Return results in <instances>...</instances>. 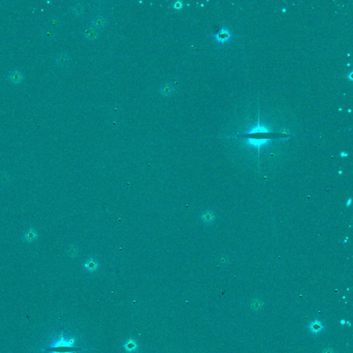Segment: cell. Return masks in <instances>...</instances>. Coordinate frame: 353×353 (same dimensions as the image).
<instances>
[{"instance_id":"cell-1","label":"cell","mask_w":353,"mask_h":353,"mask_svg":"<svg viewBox=\"0 0 353 353\" xmlns=\"http://www.w3.org/2000/svg\"><path fill=\"white\" fill-rule=\"evenodd\" d=\"M73 339H66L61 335V337L53 342L45 350L48 353H75Z\"/></svg>"},{"instance_id":"cell-2","label":"cell","mask_w":353,"mask_h":353,"mask_svg":"<svg viewBox=\"0 0 353 353\" xmlns=\"http://www.w3.org/2000/svg\"><path fill=\"white\" fill-rule=\"evenodd\" d=\"M246 143L247 145H250V146L255 147L259 148L263 145H266L268 144L269 143L271 142V139L269 138H264V139H255V138H248L246 137L245 139Z\"/></svg>"},{"instance_id":"cell-3","label":"cell","mask_w":353,"mask_h":353,"mask_svg":"<svg viewBox=\"0 0 353 353\" xmlns=\"http://www.w3.org/2000/svg\"><path fill=\"white\" fill-rule=\"evenodd\" d=\"M232 35L230 32L225 28H221V29L215 35V39L220 44H225L230 39Z\"/></svg>"},{"instance_id":"cell-4","label":"cell","mask_w":353,"mask_h":353,"mask_svg":"<svg viewBox=\"0 0 353 353\" xmlns=\"http://www.w3.org/2000/svg\"><path fill=\"white\" fill-rule=\"evenodd\" d=\"M7 80L10 83H14V84H19L23 80V75L19 70H14L9 72L7 77Z\"/></svg>"},{"instance_id":"cell-5","label":"cell","mask_w":353,"mask_h":353,"mask_svg":"<svg viewBox=\"0 0 353 353\" xmlns=\"http://www.w3.org/2000/svg\"><path fill=\"white\" fill-rule=\"evenodd\" d=\"M270 129L268 126L261 124L259 122L256 126H254L253 127L250 128L248 131L246 132V134H252L256 133H268V132H270Z\"/></svg>"},{"instance_id":"cell-6","label":"cell","mask_w":353,"mask_h":353,"mask_svg":"<svg viewBox=\"0 0 353 353\" xmlns=\"http://www.w3.org/2000/svg\"><path fill=\"white\" fill-rule=\"evenodd\" d=\"M308 328L312 334L317 335V334H319L322 332L323 330L324 329V326H323L322 323L320 321L314 320L310 324Z\"/></svg>"},{"instance_id":"cell-7","label":"cell","mask_w":353,"mask_h":353,"mask_svg":"<svg viewBox=\"0 0 353 353\" xmlns=\"http://www.w3.org/2000/svg\"><path fill=\"white\" fill-rule=\"evenodd\" d=\"M84 267L89 272H94L97 270L99 267V263L95 259L90 257L84 262Z\"/></svg>"},{"instance_id":"cell-8","label":"cell","mask_w":353,"mask_h":353,"mask_svg":"<svg viewBox=\"0 0 353 353\" xmlns=\"http://www.w3.org/2000/svg\"><path fill=\"white\" fill-rule=\"evenodd\" d=\"M69 61V55L66 53H61L57 55L55 59V64L59 67L65 66Z\"/></svg>"},{"instance_id":"cell-9","label":"cell","mask_w":353,"mask_h":353,"mask_svg":"<svg viewBox=\"0 0 353 353\" xmlns=\"http://www.w3.org/2000/svg\"><path fill=\"white\" fill-rule=\"evenodd\" d=\"M201 219L204 223L206 224H210L213 223L214 219H215V215L213 213L210 211H206L205 213H203L202 216H201Z\"/></svg>"},{"instance_id":"cell-10","label":"cell","mask_w":353,"mask_h":353,"mask_svg":"<svg viewBox=\"0 0 353 353\" xmlns=\"http://www.w3.org/2000/svg\"><path fill=\"white\" fill-rule=\"evenodd\" d=\"M124 349L128 352H133L136 351L137 348V344L134 340L129 339L127 341L125 342L124 345Z\"/></svg>"},{"instance_id":"cell-11","label":"cell","mask_w":353,"mask_h":353,"mask_svg":"<svg viewBox=\"0 0 353 353\" xmlns=\"http://www.w3.org/2000/svg\"><path fill=\"white\" fill-rule=\"evenodd\" d=\"M173 90H174V88H173L172 85L169 84V83H166V84L163 85L161 87V88H160V93L164 96H169L172 95V93H173Z\"/></svg>"},{"instance_id":"cell-12","label":"cell","mask_w":353,"mask_h":353,"mask_svg":"<svg viewBox=\"0 0 353 353\" xmlns=\"http://www.w3.org/2000/svg\"><path fill=\"white\" fill-rule=\"evenodd\" d=\"M24 238L27 241H33L37 238V233L34 229H30L26 232Z\"/></svg>"},{"instance_id":"cell-13","label":"cell","mask_w":353,"mask_h":353,"mask_svg":"<svg viewBox=\"0 0 353 353\" xmlns=\"http://www.w3.org/2000/svg\"><path fill=\"white\" fill-rule=\"evenodd\" d=\"M42 35L43 38H44L46 40H50L54 38L55 37V33L52 29H43L42 31Z\"/></svg>"},{"instance_id":"cell-14","label":"cell","mask_w":353,"mask_h":353,"mask_svg":"<svg viewBox=\"0 0 353 353\" xmlns=\"http://www.w3.org/2000/svg\"><path fill=\"white\" fill-rule=\"evenodd\" d=\"M106 23V21L103 17H96L93 20V24L94 25V26L98 28V29L104 27Z\"/></svg>"},{"instance_id":"cell-15","label":"cell","mask_w":353,"mask_h":353,"mask_svg":"<svg viewBox=\"0 0 353 353\" xmlns=\"http://www.w3.org/2000/svg\"><path fill=\"white\" fill-rule=\"evenodd\" d=\"M84 35L87 38L90 39H95L98 37V33L97 31L93 29H88L86 30Z\"/></svg>"},{"instance_id":"cell-16","label":"cell","mask_w":353,"mask_h":353,"mask_svg":"<svg viewBox=\"0 0 353 353\" xmlns=\"http://www.w3.org/2000/svg\"><path fill=\"white\" fill-rule=\"evenodd\" d=\"M72 10L73 13L75 14L76 15H81L84 12V8H83V6L82 4L79 3L72 6Z\"/></svg>"},{"instance_id":"cell-17","label":"cell","mask_w":353,"mask_h":353,"mask_svg":"<svg viewBox=\"0 0 353 353\" xmlns=\"http://www.w3.org/2000/svg\"><path fill=\"white\" fill-rule=\"evenodd\" d=\"M263 305H264L263 302H262L260 300H259V299H256V300H254L252 302L251 308L253 310H254V311H259V310L262 308Z\"/></svg>"},{"instance_id":"cell-18","label":"cell","mask_w":353,"mask_h":353,"mask_svg":"<svg viewBox=\"0 0 353 353\" xmlns=\"http://www.w3.org/2000/svg\"><path fill=\"white\" fill-rule=\"evenodd\" d=\"M78 248H77L76 246H70L69 248V249L68 250V254L69 255L70 257H76L77 254H78Z\"/></svg>"},{"instance_id":"cell-19","label":"cell","mask_w":353,"mask_h":353,"mask_svg":"<svg viewBox=\"0 0 353 353\" xmlns=\"http://www.w3.org/2000/svg\"><path fill=\"white\" fill-rule=\"evenodd\" d=\"M49 23L53 26H57L60 23V21L56 17H52L50 19H49Z\"/></svg>"},{"instance_id":"cell-20","label":"cell","mask_w":353,"mask_h":353,"mask_svg":"<svg viewBox=\"0 0 353 353\" xmlns=\"http://www.w3.org/2000/svg\"><path fill=\"white\" fill-rule=\"evenodd\" d=\"M181 6H182V3L179 1H176L175 2V4H174V7L175 8H177V9H179V8H181Z\"/></svg>"},{"instance_id":"cell-21","label":"cell","mask_w":353,"mask_h":353,"mask_svg":"<svg viewBox=\"0 0 353 353\" xmlns=\"http://www.w3.org/2000/svg\"><path fill=\"white\" fill-rule=\"evenodd\" d=\"M323 353H334V352H333V350L332 348H326V349H325L324 350V352H323Z\"/></svg>"},{"instance_id":"cell-22","label":"cell","mask_w":353,"mask_h":353,"mask_svg":"<svg viewBox=\"0 0 353 353\" xmlns=\"http://www.w3.org/2000/svg\"><path fill=\"white\" fill-rule=\"evenodd\" d=\"M351 204H352V198L350 197L347 200V202H346V207H347V208L348 207H349L350 205H351Z\"/></svg>"},{"instance_id":"cell-23","label":"cell","mask_w":353,"mask_h":353,"mask_svg":"<svg viewBox=\"0 0 353 353\" xmlns=\"http://www.w3.org/2000/svg\"><path fill=\"white\" fill-rule=\"evenodd\" d=\"M340 156H341V157H346L348 156V154L345 153V152H341V153H340Z\"/></svg>"},{"instance_id":"cell-24","label":"cell","mask_w":353,"mask_h":353,"mask_svg":"<svg viewBox=\"0 0 353 353\" xmlns=\"http://www.w3.org/2000/svg\"><path fill=\"white\" fill-rule=\"evenodd\" d=\"M352 72H350L349 75H348V78L349 79V80H350V81H351V82H352V81H353V78H352Z\"/></svg>"},{"instance_id":"cell-25","label":"cell","mask_w":353,"mask_h":353,"mask_svg":"<svg viewBox=\"0 0 353 353\" xmlns=\"http://www.w3.org/2000/svg\"><path fill=\"white\" fill-rule=\"evenodd\" d=\"M348 237H346V239H344V241H343V243H346V242H347V241H348Z\"/></svg>"},{"instance_id":"cell-26","label":"cell","mask_w":353,"mask_h":353,"mask_svg":"<svg viewBox=\"0 0 353 353\" xmlns=\"http://www.w3.org/2000/svg\"><path fill=\"white\" fill-rule=\"evenodd\" d=\"M286 11H287V9H286V8H283V9H282V12H286Z\"/></svg>"},{"instance_id":"cell-27","label":"cell","mask_w":353,"mask_h":353,"mask_svg":"<svg viewBox=\"0 0 353 353\" xmlns=\"http://www.w3.org/2000/svg\"><path fill=\"white\" fill-rule=\"evenodd\" d=\"M341 324H345V322H344L343 320H342L341 322Z\"/></svg>"},{"instance_id":"cell-28","label":"cell","mask_w":353,"mask_h":353,"mask_svg":"<svg viewBox=\"0 0 353 353\" xmlns=\"http://www.w3.org/2000/svg\"><path fill=\"white\" fill-rule=\"evenodd\" d=\"M342 172H342V170H339V175H341V174H342Z\"/></svg>"},{"instance_id":"cell-29","label":"cell","mask_w":353,"mask_h":353,"mask_svg":"<svg viewBox=\"0 0 353 353\" xmlns=\"http://www.w3.org/2000/svg\"><path fill=\"white\" fill-rule=\"evenodd\" d=\"M348 113H351V109H349V110H348Z\"/></svg>"},{"instance_id":"cell-30","label":"cell","mask_w":353,"mask_h":353,"mask_svg":"<svg viewBox=\"0 0 353 353\" xmlns=\"http://www.w3.org/2000/svg\"><path fill=\"white\" fill-rule=\"evenodd\" d=\"M339 110H340V111H341V110H342V108H339Z\"/></svg>"}]
</instances>
